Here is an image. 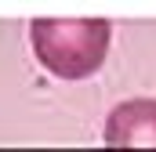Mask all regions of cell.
<instances>
[{"instance_id":"cell-1","label":"cell","mask_w":156,"mask_h":152,"mask_svg":"<svg viewBox=\"0 0 156 152\" xmlns=\"http://www.w3.org/2000/svg\"><path fill=\"white\" fill-rule=\"evenodd\" d=\"M105 18H37L29 26V43L37 62L58 80H87L105 65L109 54Z\"/></svg>"},{"instance_id":"cell-2","label":"cell","mask_w":156,"mask_h":152,"mask_svg":"<svg viewBox=\"0 0 156 152\" xmlns=\"http://www.w3.org/2000/svg\"><path fill=\"white\" fill-rule=\"evenodd\" d=\"M109 152H156V98L120 102L105 119Z\"/></svg>"}]
</instances>
